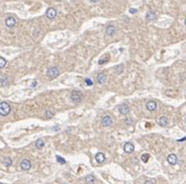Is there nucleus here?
Segmentation results:
<instances>
[{"instance_id":"obj_5","label":"nucleus","mask_w":186,"mask_h":184,"mask_svg":"<svg viewBox=\"0 0 186 184\" xmlns=\"http://www.w3.org/2000/svg\"><path fill=\"white\" fill-rule=\"evenodd\" d=\"M56 16H57V11L54 8H52V7H49L46 11V17L49 20H53L56 18Z\"/></svg>"},{"instance_id":"obj_14","label":"nucleus","mask_w":186,"mask_h":184,"mask_svg":"<svg viewBox=\"0 0 186 184\" xmlns=\"http://www.w3.org/2000/svg\"><path fill=\"white\" fill-rule=\"evenodd\" d=\"M145 19H146V21H153V20L156 19V14L154 12H146V16H145Z\"/></svg>"},{"instance_id":"obj_34","label":"nucleus","mask_w":186,"mask_h":184,"mask_svg":"<svg viewBox=\"0 0 186 184\" xmlns=\"http://www.w3.org/2000/svg\"><path fill=\"white\" fill-rule=\"evenodd\" d=\"M0 184H3V183H0Z\"/></svg>"},{"instance_id":"obj_3","label":"nucleus","mask_w":186,"mask_h":184,"mask_svg":"<svg viewBox=\"0 0 186 184\" xmlns=\"http://www.w3.org/2000/svg\"><path fill=\"white\" fill-rule=\"evenodd\" d=\"M112 124H113V119L110 115H106V117L102 118V125L104 126V127H109V126H111Z\"/></svg>"},{"instance_id":"obj_23","label":"nucleus","mask_w":186,"mask_h":184,"mask_svg":"<svg viewBox=\"0 0 186 184\" xmlns=\"http://www.w3.org/2000/svg\"><path fill=\"white\" fill-rule=\"evenodd\" d=\"M56 158H57V161H58V162L61 163V164H65V163H66V160H65L63 157H61V156L58 155V156H56Z\"/></svg>"},{"instance_id":"obj_1","label":"nucleus","mask_w":186,"mask_h":184,"mask_svg":"<svg viewBox=\"0 0 186 184\" xmlns=\"http://www.w3.org/2000/svg\"><path fill=\"white\" fill-rule=\"evenodd\" d=\"M11 112V106L7 102H1L0 103V114L2 117H5Z\"/></svg>"},{"instance_id":"obj_32","label":"nucleus","mask_w":186,"mask_h":184,"mask_svg":"<svg viewBox=\"0 0 186 184\" xmlns=\"http://www.w3.org/2000/svg\"><path fill=\"white\" fill-rule=\"evenodd\" d=\"M184 24H185V26H186V19H185V21H184Z\"/></svg>"},{"instance_id":"obj_26","label":"nucleus","mask_w":186,"mask_h":184,"mask_svg":"<svg viewBox=\"0 0 186 184\" xmlns=\"http://www.w3.org/2000/svg\"><path fill=\"white\" fill-rule=\"evenodd\" d=\"M129 12H130V14H136V12H137V9H136V8H130Z\"/></svg>"},{"instance_id":"obj_11","label":"nucleus","mask_w":186,"mask_h":184,"mask_svg":"<svg viewBox=\"0 0 186 184\" xmlns=\"http://www.w3.org/2000/svg\"><path fill=\"white\" fill-rule=\"evenodd\" d=\"M134 145H133L132 143H124V150L125 153H132L133 151H134Z\"/></svg>"},{"instance_id":"obj_30","label":"nucleus","mask_w":186,"mask_h":184,"mask_svg":"<svg viewBox=\"0 0 186 184\" xmlns=\"http://www.w3.org/2000/svg\"><path fill=\"white\" fill-rule=\"evenodd\" d=\"M185 139H186V136H185V137H183V138H181V139H179L178 142L180 143V142H183V140H185Z\"/></svg>"},{"instance_id":"obj_19","label":"nucleus","mask_w":186,"mask_h":184,"mask_svg":"<svg viewBox=\"0 0 186 184\" xmlns=\"http://www.w3.org/2000/svg\"><path fill=\"white\" fill-rule=\"evenodd\" d=\"M2 162H3V164L5 166H11L13 163V160H12V158H9V157H3Z\"/></svg>"},{"instance_id":"obj_10","label":"nucleus","mask_w":186,"mask_h":184,"mask_svg":"<svg viewBox=\"0 0 186 184\" xmlns=\"http://www.w3.org/2000/svg\"><path fill=\"white\" fill-rule=\"evenodd\" d=\"M106 33L109 37L114 36V34L116 33V28H115L114 25H109V26L107 27V29H106Z\"/></svg>"},{"instance_id":"obj_24","label":"nucleus","mask_w":186,"mask_h":184,"mask_svg":"<svg viewBox=\"0 0 186 184\" xmlns=\"http://www.w3.org/2000/svg\"><path fill=\"white\" fill-rule=\"evenodd\" d=\"M85 83H86V85H88V86H91L93 84V81L90 78H86V79H85Z\"/></svg>"},{"instance_id":"obj_29","label":"nucleus","mask_w":186,"mask_h":184,"mask_svg":"<svg viewBox=\"0 0 186 184\" xmlns=\"http://www.w3.org/2000/svg\"><path fill=\"white\" fill-rule=\"evenodd\" d=\"M37 84H38V82L37 81H34V82H32V84H31V86L35 87V86H37Z\"/></svg>"},{"instance_id":"obj_7","label":"nucleus","mask_w":186,"mask_h":184,"mask_svg":"<svg viewBox=\"0 0 186 184\" xmlns=\"http://www.w3.org/2000/svg\"><path fill=\"white\" fill-rule=\"evenodd\" d=\"M5 25L9 28H13V27L16 25V19L14 18V17H7V18L5 19Z\"/></svg>"},{"instance_id":"obj_15","label":"nucleus","mask_w":186,"mask_h":184,"mask_svg":"<svg viewBox=\"0 0 186 184\" xmlns=\"http://www.w3.org/2000/svg\"><path fill=\"white\" fill-rule=\"evenodd\" d=\"M106 80H107V77H106V75L104 73H100L98 76H97V82H98L99 84H104L106 82Z\"/></svg>"},{"instance_id":"obj_6","label":"nucleus","mask_w":186,"mask_h":184,"mask_svg":"<svg viewBox=\"0 0 186 184\" xmlns=\"http://www.w3.org/2000/svg\"><path fill=\"white\" fill-rule=\"evenodd\" d=\"M31 168V162L28 159H23L21 161V168L23 171H28Z\"/></svg>"},{"instance_id":"obj_33","label":"nucleus","mask_w":186,"mask_h":184,"mask_svg":"<svg viewBox=\"0 0 186 184\" xmlns=\"http://www.w3.org/2000/svg\"><path fill=\"white\" fill-rule=\"evenodd\" d=\"M185 123H186V119H185Z\"/></svg>"},{"instance_id":"obj_31","label":"nucleus","mask_w":186,"mask_h":184,"mask_svg":"<svg viewBox=\"0 0 186 184\" xmlns=\"http://www.w3.org/2000/svg\"><path fill=\"white\" fill-rule=\"evenodd\" d=\"M91 2H93V3H96V2H98L99 0H90Z\"/></svg>"},{"instance_id":"obj_4","label":"nucleus","mask_w":186,"mask_h":184,"mask_svg":"<svg viewBox=\"0 0 186 184\" xmlns=\"http://www.w3.org/2000/svg\"><path fill=\"white\" fill-rule=\"evenodd\" d=\"M48 75L50 78H57L60 75V71L57 67H52L48 70Z\"/></svg>"},{"instance_id":"obj_20","label":"nucleus","mask_w":186,"mask_h":184,"mask_svg":"<svg viewBox=\"0 0 186 184\" xmlns=\"http://www.w3.org/2000/svg\"><path fill=\"white\" fill-rule=\"evenodd\" d=\"M5 65H6V60H5V58L4 57H0V69H3L4 67H5Z\"/></svg>"},{"instance_id":"obj_9","label":"nucleus","mask_w":186,"mask_h":184,"mask_svg":"<svg viewBox=\"0 0 186 184\" xmlns=\"http://www.w3.org/2000/svg\"><path fill=\"white\" fill-rule=\"evenodd\" d=\"M167 161H168V163H169V164L175 165L176 163L178 162V157H177V155H176V154H169V155L167 156Z\"/></svg>"},{"instance_id":"obj_27","label":"nucleus","mask_w":186,"mask_h":184,"mask_svg":"<svg viewBox=\"0 0 186 184\" xmlns=\"http://www.w3.org/2000/svg\"><path fill=\"white\" fill-rule=\"evenodd\" d=\"M133 123V120L132 119H127V125H131Z\"/></svg>"},{"instance_id":"obj_18","label":"nucleus","mask_w":186,"mask_h":184,"mask_svg":"<svg viewBox=\"0 0 186 184\" xmlns=\"http://www.w3.org/2000/svg\"><path fill=\"white\" fill-rule=\"evenodd\" d=\"M85 181H86L87 184H93L95 182V177L93 175H88L86 178H85Z\"/></svg>"},{"instance_id":"obj_2","label":"nucleus","mask_w":186,"mask_h":184,"mask_svg":"<svg viewBox=\"0 0 186 184\" xmlns=\"http://www.w3.org/2000/svg\"><path fill=\"white\" fill-rule=\"evenodd\" d=\"M82 98H83V95L80 92H77V90H73V92L71 93V100L73 102H75V103L81 102Z\"/></svg>"},{"instance_id":"obj_17","label":"nucleus","mask_w":186,"mask_h":184,"mask_svg":"<svg viewBox=\"0 0 186 184\" xmlns=\"http://www.w3.org/2000/svg\"><path fill=\"white\" fill-rule=\"evenodd\" d=\"M167 124H168V120H167L166 117H161L159 119V125L160 126H162V127H166Z\"/></svg>"},{"instance_id":"obj_16","label":"nucleus","mask_w":186,"mask_h":184,"mask_svg":"<svg viewBox=\"0 0 186 184\" xmlns=\"http://www.w3.org/2000/svg\"><path fill=\"white\" fill-rule=\"evenodd\" d=\"M45 146V142L42 138H38V139L36 140V147L39 149V150H41V149H43Z\"/></svg>"},{"instance_id":"obj_12","label":"nucleus","mask_w":186,"mask_h":184,"mask_svg":"<svg viewBox=\"0 0 186 184\" xmlns=\"http://www.w3.org/2000/svg\"><path fill=\"white\" fill-rule=\"evenodd\" d=\"M119 111L122 113V114H127V113H129L130 111V107L128 104H121L119 106Z\"/></svg>"},{"instance_id":"obj_25","label":"nucleus","mask_w":186,"mask_h":184,"mask_svg":"<svg viewBox=\"0 0 186 184\" xmlns=\"http://www.w3.org/2000/svg\"><path fill=\"white\" fill-rule=\"evenodd\" d=\"M45 117H47V119H51V118L53 117V113L51 111H49V110H47V111L45 112Z\"/></svg>"},{"instance_id":"obj_13","label":"nucleus","mask_w":186,"mask_h":184,"mask_svg":"<svg viewBox=\"0 0 186 184\" xmlns=\"http://www.w3.org/2000/svg\"><path fill=\"white\" fill-rule=\"evenodd\" d=\"M105 154L104 153H102V152H99V153H97L96 155H95V160L97 161L98 163H102L105 161Z\"/></svg>"},{"instance_id":"obj_21","label":"nucleus","mask_w":186,"mask_h":184,"mask_svg":"<svg viewBox=\"0 0 186 184\" xmlns=\"http://www.w3.org/2000/svg\"><path fill=\"white\" fill-rule=\"evenodd\" d=\"M150 159V154H146V153H144V154H142L141 156V160L143 162H147Z\"/></svg>"},{"instance_id":"obj_22","label":"nucleus","mask_w":186,"mask_h":184,"mask_svg":"<svg viewBox=\"0 0 186 184\" xmlns=\"http://www.w3.org/2000/svg\"><path fill=\"white\" fill-rule=\"evenodd\" d=\"M7 83H9L7 78L5 76H1V86H5V85H7Z\"/></svg>"},{"instance_id":"obj_28","label":"nucleus","mask_w":186,"mask_h":184,"mask_svg":"<svg viewBox=\"0 0 186 184\" xmlns=\"http://www.w3.org/2000/svg\"><path fill=\"white\" fill-rule=\"evenodd\" d=\"M145 184H154V181L153 180H146L145 181Z\"/></svg>"},{"instance_id":"obj_8","label":"nucleus","mask_w":186,"mask_h":184,"mask_svg":"<svg viewBox=\"0 0 186 184\" xmlns=\"http://www.w3.org/2000/svg\"><path fill=\"white\" fill-rule=\"evenodd\" d=\"M146 109L149 110V111H151V112L155 111V110L157 109V103H156V101L151 100V101L147 102L146 103Z\"/></svg>"}]
</instances>
